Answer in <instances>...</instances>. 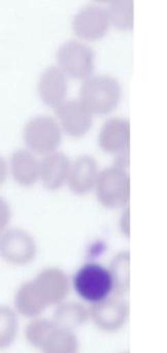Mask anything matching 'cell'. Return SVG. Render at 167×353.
I'll list each match as a JSON object with an SVG mask.
<instances>
[{"mask_svg": "<svg viewBox=\"0 0 167 353\" xmlns=\"http://www.w3.org/2000/svg\"><path fill=\"white\" fill-rule=\"evenodd\" d=\"M107 10L102 6L89 3L80 8L72 18V28L78 37L95 40L104 36L109 28Z\"/></svg>", "mask_w": 167, "mask_h": 353, "instance_id": "cell-8", "label": "cell"}, {"mask_svg": "<svg viewBox=\"0 0 167 353\" xmlns=\"http://www.w3.org/2000/svg\"><path fill=\"white\" fill-rule=\"evenodd\" d=\"M41 181L49 189H57L67 179L70 162L68 157L60 150L47 152L41 162Z\"/></svg>", "mask_w": 167, "mask_h": 353, "instance_id": "cell-14", "label": "cell"}, {"mask_svg": "<svg viewBox=\"0 0 167 353\" xmlns=\"http://www.w3.org/2000/svg\"><path fill=\"white\" fill-rule=\"evenodd\" d=\"M1 255L8 263L24 265L35 258L36 243L27 231L10 228L4 231L0 241Z\"/></svg>", "mask_w": 167, "mask_h": 353, "instance_id": "cell-6", "label": "cell"}, {"mask_svg": "<svg viewBox=\"0 0 167 353\" xmlns=\"http://www.w3.org/2000/svg\"><path fill=\"white\" fill-rule=\"evenodd\" d=\"M97 175L98 171L95 159L90 154H82L70 164L67 175L68 185L76 193H86L96 183Z\"/></svg>", "mask_w": 167, "mask_h": 353, "instance_id": "cell-12", "label": "cell"}, {"mask_svg": "<svg viewBox=\"0 0 167 353\" xmlns=\"http://www.w3.org/2000/svg\"><path fill=\"white\" fill-rule=\"evenodd\" d=\"M67 90L65 74L57 65H49L41 73L38 92L41 100L49 106H57L63 101Z\"/></svg>", "mask_w": 167, "mask_h": 353, "instance_id": "cell-13", "label": "cell"}, {"mask_svg": "<svg viewBox=\"0 0 167 353\" xmlns=\"http://www.w3.org/2000/svg\"><path fill=\"white\" fill-rule=\"evenodd\" d=\"M129 252H120L111 260L109 270L113 280V293L117 296L125 294L129 290Z\"/></svg>", "mask_w": 167, "mask_h": 353, "instance_id": "cell-19", "label": "cell"}, {"mask_svg": "<svg viewBox=\"0 0 167 353\" xmlns=\"http://www.w3.org/2000/svg\"><path fill=\"white\" fill-rule=\"evenodd\" d=\"M80 343L74 330L56 326L45 344L41 347V353H78Z\"/></svg>", "mask_w": 167, "mask_h": 353, "instance_id": "cell-18", "label": "cell"}, {"mask_svg": "<svg viewBox=\"0 0 167 353\" xmlns=\"http://www.w3.org/2000/svg\"><path fill=\"white\" fill-rule=\"evenodd\" d=\"M96 194L107 208H120L130 199V175L121 165L105 167L97 175Z\"/></svg>", "mask_w": 167, "mask_h": 353, "instance_id": "cell-3", "label": "cell"}, {"mask_svg": "<svg viewBox=\"0 0 167 353\" xmlns=\"http://www.w3.org/2000/svg\"><path fill=\"white\" fill-rule=\"evenodd\" d=\"M14 307L21 315L33 319L41 315L45 309L31 281L21 285L20 288L16 290L14 295Z\"/></svg>", "mask_w": 167, "mask_h": 353, "instance_id": "cell-16", "label": "cell"}, {"mask_svg": "<svg viewBox=\"0 0 167 353\" xmlns=\"http://www.w3.org/2000/svg\"><path fill=\"white\" fill-rule=\"evenodd\" d=\"M72 286L80 299L92 305L113 293L109 268L95 262H89L80 268L72 278Z\"/></svg>", "mask_w": 167, "mask_h": 353, "instance_id": "cell-2", "label": "cell"}, {"mask_svg": "<svg viewBox=\"0 0 167 353\" xmlns=\"http://www.w3.org/2000/svg\"><path fill=\"white\" fill-rule=\"evenodd\" d=\"M64 130L71 136H82L88 131L92 123V112L78 99L62 101L55 107Z\"/></svg>", "mask_w": 167, "mask_h": 353, "instance_id": "cell-10", "label": "cell"}, {"mask_svg": "<svg viewBox=\"0 0 167 353\" xmlns=\"http://www.w3.org/2000/svg\"><path fill=\"white\" fill-rule=\"evenodd\" d=\"M10 170L12 176L22 185H32L41 171L36 157L25 148L14 150L10 157Z\"/></svg>", "mask_w": 167, "mask_h": 353, "instance_id": "cell-15", "label": "cell"}, {"mask_svg": "<svg viewBox=\"0 0 167 353\" xmlns=\"http://www.w3.org/2000/svg\"><path fill=\"white\" fill-rule=\"evenodd\" d=\"M130 123L125 117H111L103 123L98 143L107 152H124L129 148Z\"/></svg>", "mask_w": 167, "mask_h": 353, "instance_id": "cell-11", "label": "cell"}, {"mask_svg": "<svg viewBox=\"0 0 167 353\" xmlns=\"http://www.w3.org/2000/svg\"><path fill=\"white\" fill-rule=\"evenodd\" d=\"M0 319H1V336H0V345L2 348L10 346L14 339H16V330H18V320L16 313L12 310L6 307H1L0 312Z\"/></svg>", "mask_w": 167, "mask_h": 353, "instance_id": "cell-22", "label": "cell"}, {"mask_svg": "<svg viewBox=\"0 0 167 353\" xmlns=\"http://www.w3.org/2000/svg\"><path fill=\"white\" fill-rule=\"evenodd\" d=\"M133 7L132 0H113L107 6L109 20L120 30H131L133 28Z\"/></svg>", "mask_w": 167, "mask_h": 353, "instance_id": "cell-20", "label": "cell"}, {"mask_svg": "<svg viewBox=\"0 0 167 353\" xmlns=\"http://www.w3.org/2000/svg\"><path fill=\"white\" fill-rule=\"evenodd\" d=\"M89 314L97 327L104 332H115L126 323L129 307L121 296L111 295L92 305Z\"/></svg>", "mask_w": 167, "mask_h": 353, "instance_id": "cell-9", "label": "cell"}, {"mask_svg": "<svg viewBox=\"0 0 167 353\" xmlns=\"http://www.w3.org/2000/svg\"><path fill=\"white\" fill-rule=\"evenodd\" d=\"M56 57L62 71L74 78H88L94 69V51L76 39L62 43Z\"/></svg>", "mask_w": 167, "mask_h": 353, "instance_id": "cell-4", "label": "cell"}, {"mask_svg": "<svg viewBox=\"0 0 167 353\" xmlns=\"http://www.w3.org/2000/svg\"><path fill=\"white\" fill-rule=\"evenodd\" d=\"M56 326L57 323L54 320L35 318L27 325L25 336L32 346L41 349Z\"/></svg>", "mask_w": 167, "mask_h": 353, "instance_id": "cell-21", "label": "cell"}, {"mask_svg": "<svg viewBox=\"0 0 167 353\" xmlns=\"http://www.w3.org/2000/svg\"><path fill=\"white\" fill-rule=\"evenodd\" d=\"M25 142L37 152H51L62 137L58 121L49 114H39L27 121L23 130Z\"/></svg>", "mask_w": 167, "mask_h": 353, "instance_id": "cell-5", "label": "cell"}, {"mask_svg": "<svg viewBox=\"0 0 167 353\" xmlns=\"http://www.w3.org/2000/svg\"><path fill=\"white\" fill-rule=\"evenodd\" d=\"M89 317L90 314L84 305L74 301H63L56 309L54 321L60 327L74 330L84 324Z\"/></svg>", "mask_w": 167, "mask_h": 353, "instance_id": "cell-17", "label": "cell"}, {"mask_svg": "<svg viewBox=\"0 0 167 353\" xmlns=\"http://www.w3.org/2000/svg\"><path fill=\"white\" fill-rule=\"evenodd\" d=\"M80 97L91 112L105 114L119 103L121 85L115 77L107 74L89 76L80 85Z\"/></svg>", "mask_w": 167, "mask_h": 353, "instance_id": "cell-1", "label": "cell"}, {"mask_svg": "<svg viewBox=\"0 0 167 353\" xmlns=\"http://www.w3.org/2000/svg\"><path fill=\"white\" fill-rule=\"evenodd\" d=\"M31 282L45 307L63 303L69 290L67 276L59 268H45Z\"/></svg>", "mask_w": 167, "mask_h": 353, "instance_id": "cell-7", "label": "cell"}]
</instances>
